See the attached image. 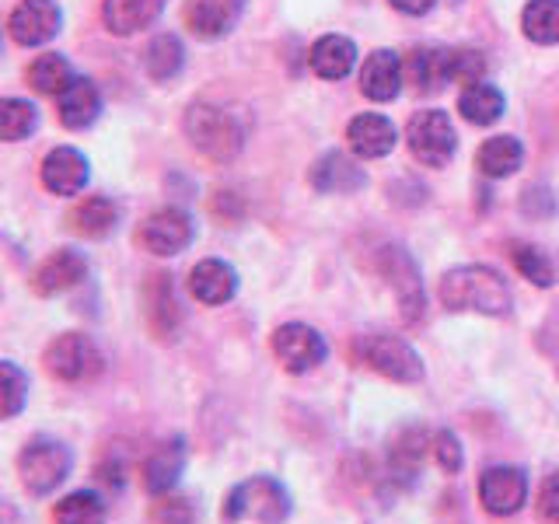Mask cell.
Listing matches in <instances>:
<instances>
[{"instance_id":"d6a6232c","label":"cell","mask_w":559,"mask_h":524,"mask_svg":"<svg viewBox=\"0 0 559 524\" xmlns=\"http://www.w3.org/2000/svg\"><path fill=\"white\" fill-rule=\"evenodd\" d=\"M70 81H74V70H70L67 57H60V52H43V57H35V63L28 67V84L43 95L57 98Z\"/></svg>"},{"instance_id":"cb8c5ba5","label":"cell","mask_w":559,"mask_h":524,"mask_svg":"<svg viewBox=\"0 0 559 524\" xmlns=\"http://www.w3.org/2000/svg\"><path fill=\"white\" fill-rule=\"evenodd\" d=\"M119 224V206L109 196H87L70 210V227L84 238H109Z\"/></svg>"},{"instance_id":"4316f807","label":"cell","mask_w":559,"mask_h":524,"mask_svg":"<svg viewBox=\"0 0 559 524\" xmlns=\"http://www.w3.org/2000/svg\"><path fill=\"white\" fill-rule=\"evenodd\" d=\"M406 78L419 87V92H441L444 84H451L448 74V49H413L406 60Z\"/></svg>"},{"instance_id":"5b68a950","label":"cell","mask_w":559,"mask_h":524,"mask_svg":"<svg viewBox=\"0 0 559 524\" xmlns=\"http://www.w3.org/2000/svg\"><path fill=\"white\" fill-rule=\"evenodd\" d=\"M357 357H360V364L371 367V371L384 374L389 381H399V384H416L427 374L424 357H419L402 336H392V332H371V336H360Z\"/></svg>"},{"instance_id":"9a60e30c","label":"cell","mask_w":559,"mask_h":524,"mask_svg":"<svg viewBox=\"0 0 559 524\" xmlns=\"http://www.w3.org/2000/svg\"><path fill=\"white\" fill-rule=\"evenodd\" d=\"M189 294L206 308L227 305L238 294V273L224 259H203L189 273Z\"/></svg>"},{"instance_id":"8fae6325","label":"cell","mask_w":559,"mask_h":524,"mask_svg":"<svg viewBox=\"0 0 559 524\" xmlns=\"http://www.w3.org/2000/svg\"><path fill=\"white\" fill-rule=\"evenodd\" d=\"M60 25L63 11L57 0H22L8 17V32L17 46H46Z\"/></svg>"},{"instance_id":"d4e9b609","label":"cell","mask_w":559,"mask_h":524,"mask_svg":"<svg viewBox=\"0 0 559 524\" xmlns=\"http://www.w3.org/2000/svg\"><path fill=\"white\" fill-rule=\"evenodd\" d=\"M186 28L200 39H221L231 28L235 14L227 8V0H186Z\"/></svg>"},{"instance_id":"484cf974","label":"cell","mask_w":559,"mask_h":524,"mask_svg":"<svg viewBox=\"0 0 559 524\" xmlns=\"http://www.w3.org/2000/svg\"><path fill=\"white\" fill-rule=\"evenodd\" d=\"M524 162V147L518 136H493L476 151V165L486 179H507Z\"/></svg>"},{"instance_id":"603a6c76","label":"cell","mask_w":559,"mask_h":524,"mask_svg":"<svg viewBox=\"0 0 559 524\" xmlns=\"http://www.w3.org/2000/svg\"><path fill=\"white\" fill-rule=\"evenodd\" d=\"M308 63L319 78L343 81L357 63V46H354V39H346V35H322V39L311 46Z\"/></svg>"},{"instance_id":"6da1fadb","label":"cell","mask_w":559,"mask_h":524,"mask_svg":"<svg viewBox=\"0 0 559 524\" xmlns=\"http://www.w3.org/2000/svg\"><path fill=\"white\" fill-rule=\"evenodd\" d=\"M441 305L451 311H479V314H511L514 308V294L507 287V279L489 270V266H454L441 276V287H437Z\"/></svg>"},{"instance_id":"5bb4252c","label":"cell","mask_w":559,"mask_h":524,"mask_svg":"<svg viewBox=\"0 0 559 524\" xmlns=\"http://www.w3.org/2000/svg\"><path fill=\"white\" fill-rule=\"evenodd\" d=\"M144 314L157 340L175 336V329L182 322V308H179V297H175V284L168 273H154L144 284Z\"/></svg>"},{"instance_id":"f35d334b","label":"cell","mask_w":559,"mask_h":524,"mask_svg":"<svg viewBox=\"0 0 559 524\" xmlns=\"http://www.w3.org/2000/svg\"><path fill=\"white\" fill-rule=\"evenodd\" d=\"M430 448H433L437 465H441V468L448 472V476H454V472H462V465H465V451H462L459 437H454L451 430H437V433H433V441H430Z\"/></svg>"},{"instance_id":"d6986e66","label":"cell","mask_w":559,"mask_h":524,"mask_svg":"<svg viewBox=\"0 0 559 524\" xmlns=\"http://www.w3.org/2000/svg\"><path fill=\"white\" fill-rule=\"evenodd\" d=\"M57 112H60V122L67 130H87L92 122L98 119L102 112V95L95 81L87 78H74L63 92L57 95Z\"/></svg>"},{"instance_id":"1f68e13d","label":"cell","mask_w":559,"mask_h":524,"mask_svg":"<svg viewBox=\"0 0 559 524\" xmlns=\"http://www.w3.org/2000/svg\"><path fill=\"white\" fill-rule=\"evenodd\" d=\"M521 28L538 46L559 43V0H532L521 14Z\"/></svg>"},{"instance_id":"f546056e","label":"cell","mask_w":559,"mask_h":524,"mask_svg":"<svg viewBox=\"0 0 559 524\" xmlns=\"http://www.w3.org/2000/svg\"><path fill=\"white\" fill-rule=\"evenodd\" d=\"M186 63V49L182 43L175 39V35H154L147 52H144V70L154 78V81H171L175 74L182 70Z\"/></svg>"},{"instance_id":"836d02e7","label":"cell","mask_w":559,"mask_h":524,"mask_svg":"<svg viewBox=\"0 0 559 524\" xmlns=\"http://www.w3.org/2000/svg\"><path fill=\"white\" fill-rule=\"evenodd\" d=\"M28 406V371L14 360H0V419L22 416Z\"/></svg>"},{"instance_id":"9c48e42d","label":"cell","mask_w":559,"mask_h":524,"mask_svg":"<svg viewBox=\"0 0 559 524\" xmlns=\"http://www.w3.org/2000/svg\"><path fill=\"white\" fill-rule=\"evenodd\" d=\"M273 354L290 374H305L329 357V346L319 329L305 322H287L273 332Z\"/></svg>"},{"instance_id":"30bf717a","label":"cell","mask_w":559,"mask_h":524,"mask_svg":"<svg viewBox=\"0 0 559 524\" xmlns=\"http://www.w3.org/2000/svg\"><path fill=\"white\" fill-rule=\"evenodd\" d=\"M192 235H197V224L179 206H165L154 210V214L140 224L136 241L144 245L151 255H179L192 245Z\"/></svg>"},{"instance_id":"44dd1931","label":"cell","mask_w":559,"mask_h":524,"mask_svg":"<svg viewBox=\"0 0 559 524\" xmlns=\"http://www.w3.org/2000/svg\"><path fill=\"white\" fill-rule=\"evenodd\" d=\"M402 87V60L392 49H374L360 70V92L371 102H392Z\"/></svg>"},{"instance_id":"ac0fdd59","label":"cell","mask_w":559,"mask_h":524,"mask_svg":"<svg viewBox=\"0 0 559 524\" xmlns=\"http://www.w3.org/2000/svg\"><path fill=\"white\" fill-rule=\"evenodd\" d=\"M84 276H87V259L78 249H57V252L39 262L32 284L43 297H52V294L74 290Z\"/></svg>"},{"instance_id":"4dcf8cb0","label":"cell","mask_w":559,"mask_h":524,"mask_svg":"<svg viewBox=\"0 0 559 524\" xmlns=\"http://www.w3.org/2000/svg\"><path fill=\"white\" fill-rule=\"evenodd\" d=\"M39 130V109L25 98H0V140L17 144Z\"/></svg>"},{"instance_id":"2e32d148","label":"cell","mask_w":559,"mask_h":524,"mask_svg":"<svg viewBox=\"0 0 559 524\" xmlns=\"http://www.w3.org/2000/svg\"><path fill=\"white\" fill-rule=\"evenodd\" d=\"M311 186L325 192V196H349V192H357L367 186V171L354 162L349 154L343 151H329L325 157H319L311 168Z\"/></svg>"},{"instance_id":"e0dca14e","label":"cell","mask_w":559,"mask_h":524,"mask_svg":"<svg viewBox=\"0 0 559 524\" xmlns=\"http://www.w3.org/2000/svg\"><path fill=\"white\" fill-rule=\"evenodd\" d=\"M186 472V441L182 437H171V441L157 444L147 462H144V489L151 497H165L179 486Z\"/></svg>"},{"instance_id":"52a82bcc","label":"cell","mask_w":559,"mask_h":524,"mask_svg":"<svg viewBox=\"0 0 559 524\" xmlns=\"http://www.w3.org/2000/svg\"><path fill=\"white\" fill-rule=\"evenodd\" d=\"M406 144L413 151V157L427 168H444L454 151H459V136H454V127L448 112L441 109H424L409 119L406 127Z\"/></svg>"},{"instance_id":"83f0119b","label":"cell","mask_w":559,"mask_h":524,"mask_svg":"<svg viewBox=\"0 0 559 524\" xmlns=\"http://www.w3.org/2000/svg\"><path fill=\"white\" fill-rule=\"evenodd\" d=\"M52 521L57 524H105L109 521V507L95 493V489H74L52 507Z\"/></svg>"},{"instance_id":"ab89813d","label":"cell","mask_w":559,"mask_h":524,"mask_svg":"<svg viewBox=\"0 0 559 524\" xmlns=\"http://www.w3.org/2000/svg\"><path fill=\"white\" fill-rule=\"evenodd\" d=\"M521 210L528 217H552L556 214V196L549 186H528L521 196Z\"/></svg>"},{"instance_id":"8d00e7d4","label":"cell","mask_w":559,"mask_h":524,"mask_svg":"<svg viewBox=\"0 0 559 524\" xmlns=\"http://www.w3.org/2000/svg\"><path fill=\"white\" fill-rule=\"evenodd\" d=\"M147 521L151 524H197V507L186 497L165 493V497H154Z\"/></svg>"},{"instance_id":"7bdbcfd3","label":"cell","mask_w":559,"mask_h":524,"mask_svg":"<svg viewBox=\"0 0 559 524\" xmlns=\"http://www.w3.org/2000/svg\"><path fill=\"white\" fill-rule=\"evenodd\" d=\"M122 476H127V468H122V462H105V465H98V483H105V486H112V489H119L122 486Z\"/></svg>"},{"instance_id":"e575fe53","label":"cell","mask_w":559,"mask_h":524,"mask_svg":"<svg viewBox=\"0 0 559 524\" xmlns=\"http://www.w3.org/2000/svg\"><path fill=\"white\" fill-rule=\"evenodd\" d=\"M424 454H427V430L406 427L392 441V472L395 476H416Z\"/></svg>"},{"instance_id":"ee69618b","label":"cell","mask_w":559,"mask_h":524,"mask_svg":"<svg viewBox=\"0 0 559 524\" xmlns=\"http://www.w3.org/2000/svg\"><path fill=\"white\" fill-rule=\"evenodd\" d=\"M437 4V0H392V8H399L402 14H427L430 8Z\"/></svg>"},{"instance_id":"7c38bea8","label":"cell","mask_w":559,"mask_h":524,"mask_svg":"<svg viewBox=\"0 0 559 524\" xmlns=\"http://www.w3.org/2000/svg\"><path fill=\"white\" fill-rule=\"evenodd\" d=\"M479 500L493 517H511L521 511L524 500H528V479H524L521 468L493 465V468H486L479 479Z\"/></svg>"},{"instance_id":"d590c367","label":"cell","mask_w":559,"mask_h":524,"mask_svg":"<svg viewBox=\"0 0 559 524\" xmlns=\"http://www.w3.org/2000/svg\"><path fill=\"white\" fill-rule=\"evenodd\" d=\"M511 259L518 273L528 279L535 287H552L556 284V270L552 262L546 259V252H538L535 245H524V241H511Z\"/></svg>"},{"instance_id":"3957f363","label":"cell","mask_w":559,"mask_h":524,"mask_svg":"<svg viewBox=\"0 0 559 524\" xmlns=\"http://www.w3.org/2000/svg\"><path fill=\"white\" fill-rule=\"evenodd\" d=\"M182 130L192 147H197L203 157H210V162H221V165L238 157V151L245 144L241 122L214 102H192L186 109Z\"/></svg>"},{"instance_id":"7a4b0ae2","label":"cell","mask_w":559,"mask_h":524,"mask_svg":"<svg viewBox=\"0 0 559 524\" xmlns=\"http://www.w3.org/2000/svg\"><path fill=\"white\" fill-rule=\"evenodd\" d=\"M294 511L287 486L273 476H252L224 497L221 521L224 524H287Z\"/></svg>"},{"instance_id":"f1b7e54d","label":"cell","mask_w":559,"mask_h":524,"mask_svg":"<svg viewBox=\"0 0 559 524\" xmlns=\"http://www.w3.org/2000/svg\"><path fill=\"white\" fill-rule=\"evenodd\" d=\"M459 112L468 119V122H476V127H493V122L503 116V95H500V87L493 84H468L462 98H459Z\"/></svg>"},{"instance_id":"74e56055","label":"cell","mask_w":559,"mask_h":524,"mask_svg":"<svg viewBox=\"0 0 559 524\" xmlns=\"http://www.w3.org/2000/svg\"><path fill=\"white\" fill-rule=\"evenodd\" d=\"M448 74L454 84H479L486 74V60L476 49H448Z\"/></svg>"},{"instance_id":"277c9868","label":"cell","mask_w":559,"mask_h":524,"mask_svg":"<svg viewBox=\"0 0 559 524\" xmlns=\"http://www.w3.org/2000/svg\"><path fill=\"white\" fill-rule=\"evenodd\" d=\"M70 472H74V451L49 433L32 437L17 454V476L32 497H49L52 489L70 479Z\"/></svg>"},{"instance_id":"8992f818","label":"cell","mask_w":559,"mask_h":524,"mask_svg":"<svg viewBox=\"0 0 559 524\" xmlns=\"http://www.w3.org/2000/svg\"><path fill=\"white\" fill-rule=\"evenodd\" d=\"M43 364L57 381L78 384V381L98 378L105 367V357L92 336H84V332H63V336H57L46 346Z\"/></svg>"},{"instance_id":"b9f144b4","label":"cell","mask_w":559,"mask_h":524,"mask_svg":"<svg viewBox=\"0 0 559 524\" xmlns=\"http://www.w3.org/2000/svg\"><path fill=\"white\" fill-rule=\"evenodd\" d=\"M214 214L241 217V206H238V200H235V192H214Z\"/></svg>"},{"instance_id":"7402d4cb","label":"cell","mask_w":559,"mask_h":524,"mask_svg":"<svg viewBox=\"0 0 559 524\" xmlns=\"http://www.w3.org/2000/svg\"><path fill=\"white\" fill-rule=\"evenodd\" d=\"M168 0H105L102 22L116 35H133L157 22V14L165 11Z\"/></svg>"},{"instance_id":"60d3db41","label":"cell","mask_w":559,"mask_h":524,"mask_svg":"<svg viewBox=\"0 0 559 524\" xmlns=\"http://www.w3.org/2000/svg\"><path fill=\"white\" fill-rule=\"evenodd\" d=\"M538 511L549 524H559V472H552V476L546 479V486H542Z\"/></svg>"},{"instance_id":"ffe728a7","label":"cell","mask_w":559,"mask_h":524,"mask_svg":"<svg viewBox=\"0 0 559 524\" xmlns=\"http://www.w3.org/2000/svg\"><path fill=\"white\" fill-rule=\"evenodd\" d=\"M346 140H349V151L360 157H384L399 144V130L392 127V119H384L378 112H364L349 122Z\"/></svg>"},{"instance_id":"4fadbf2b","label":"cell","mask_w":559,"mask_h":524,"mask_svg":"<svg viewBox=\"0 0 559 524\" xmlns=\"http://www.w3.org/2000/svg\"><path fill=\"white\" fill-rule=\"evenodd\" d=\"M39 175L52 196H78L92 179V168H87V157L78 147H52L43 157Z\"/></svg>"},{"instance_id":"ba28073f","label":"cell","mask_w":559,"mask_h":524,"mask_svg":"<svg viewBox=\"0 0 559 524\" xmlns=\"http://www.w3.org/2000/svg\"><path fill=\"white\" fill-rule=\"evenodd\" d=\"M378 273L384 276V284L392 287L402 319L419 322V314L427 308V294H424V279H419L413 255L406 249H399V245H384L378 252Z\"/></svg>"}]
</instances>
